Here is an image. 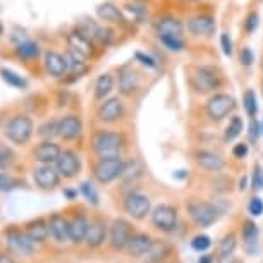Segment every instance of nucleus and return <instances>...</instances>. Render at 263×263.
<instances>
[{"label":"nucleus","instance_id":"5fc2aeb1","mask_svg":"<svg viewBox=\"0 0 263 263\" xmlns=\"http://www.w3.org/2000/svg\"><path fill=\"white\" fill-rule=\"evenodd\" d=\"M64 193V196L67 198V200H76V196H78V191L76 190H69V187H66V190L62 191Z\"/></svg>","mask_w":263,"mask_h":263},{"label":"nucleus","instance_id":"20e7f679","mask_svg":"<svg viewBox=\"0 0 263 263\" xmlns=\"http://www.w3.org/2000/svg\"><path fill=\"white\" fill-rule=\"evenodd\" d=\"M186 210L190 213L191 220L198 227H210L220 217V210L213 203L205 200H196V198H193V200L186 203Z\"/></svg>","mask_w":263,"mask_h":263},{"label":"nucleus","instance_id":"f257e3e1","mask_svg":"<svg viewBox=\"0 0 263 263\" xmlns=\"http://www.w3.org/2000/svg\"><path fill=\"white\" fill-rule=\"evenodd\" d=\"M91 146L98 158L121 157L122 148H124V138L121 133L100 129V131H97L95 136H93Z\"/></svg>","mask_w":263,"mask_h":263},{"label":"nucleus","instance_id":"b1692460","mask_svg":"<svg viewBox=\"0 0 263 263\" xmlns=\"http://www.w3.org/2000/svg\"><path fill=\"white\" fill-rule=\"evenodd\" d=\"M45 69L53 78L66 76V72L69 71L66 55H62V53H59V52H53V50L47 52L45 53Z\"/></svg>","mask_w":263,"mask_h":263},{"label":"nucleus","instance_id":"864d4df0","mask_svg":"<svg viewBox=\"0 0 263 263\" xmlns=\"http://www.w3.org/2000/svg\"><path fill=\"white\" fill-rule=\"evenodd\" d=\"M136 57H138V59H143V64H145V66H150V67H155V66H157V64L153 62V59H150L148 55L145 57L143 53H136Z\"/></svg>","mask_w":263,"mask_h":263},{"label":"nucleus","instance_id":"a18cd8bd","mask_svg":"<svg viewBox=\"0 0 263 263\" xmlns=\"http://www.w3.org/2000/svg\"><path fill=\"white\" fill-rule=\"evenodd\" d=\"M14 162V153L7 146H0V168H7Z\"/></svg>","mask_w":263,"mask_h":263},{"label":"nucleus","instance_id":"09e8293b","mask_svg":"<svg viewBox=\"0 0 263 263\" xmlns=\"http://www.w3.org/2000/svg\"><path fill=\"white\" fill-rule=\"evenodd\" d=\"M220 45H222V52H224L227 57H231L232 55V42H231V36L227 33L220 34Z\"/></svg>","mask_w":263,"mask_h":263},{"label":"nucleus","instance_id":"49530a36","mask_svg":"<svg viewBox=\"0 0 263 263\" xmlns=\"http://www.w3.org/2000/svg\"><path fill=\"white\" fill-rule=\"evenodd\" d=\"M14 179L9 174H6V172H0V191H4V193H7V191H11L12 187H14Z\"/></svg>","mask_w":263,"mask_h":263},{"label":"nucleus","instance_id":"a211bd4d","mask_svg":"<svg viewBox=\"0 0 263 263\" xmlns=\"http://www.w3.org/2000/svg\"><path fill=\"white\" fill-rule=\"evenodd\" d=\"M195 162L208 172H220L226 167L224 158L212 150H198L195 153Z\"/></svg>","mask_w":263,"mask_h":263},{"label":"nucleus","instance_id":"4468645a","mask_svg":"<svg viewBox=\"0 0 263 263\" xmlns=\"http://www.w3.org/2000/svg\"><path fill=\"white\" fill-rule=\"evenodd\" d=\"M186 28L193 36L206 38V36H212L213 31H215V19L212 16H208V14H196V16L187 19Z\"/></svg>","mask_w":263,"mask_h":263},{"label":"nucleus","instance_id":"412c9836","mask_svg":"<svg viewBox=\"0 0 263 263\" xmlns=\"http://www.w3.org/2000/svg\"><path fill=\"white\" fill-rule=\"evenodd\" d=\"M107 234H108V227L103 220L97 218V220H91L90 222V227H88V234H86V242L88 248L95 250V248H100L103 242L107 239Z\"/></svg>","mask_w":263,"mask_h":263},{"label":"nucleus","instance_id":"c85d7f7f","mask_svg":"<svg viewBox=\"0 0 263 263\" xmlns=\"http://www.w3.org/2000/svg\"><path fill=\"white\" fill-rule=\"evenodd\" d=\"M236 246H237L236 234H234V232H229V234H226L220 239V242H218L217 256L220 258V260H227V258H231L232 253L236 251Z\"/></svg>","mask_w":263,"mask_h":263},{"label":"nucleus","instance_id":"603ef678","mask_svg":"<svg viewBox=\"0 0 263 263\" xmlns=\"http://www.w3.org/2000/svg\"><path fill=\"white\" fill-rule=\"evenodd\" d=\"M258 136H260V126H258V122L255 121V117H253L251 121V127H250V140L251 141H256Z\"/></svg>","mask_w":263,"mask_h":263},{"label":"nucleus","instance_id":"2eb2a0df","mask_svg":"<svg viewBox=\"0 0 263 263\" xmlns=\"http://www.w3.org/2000/svg\"><path fill=\"white\" fill-rule=\"evenodd\" d=\"M67 47H69V52H72L74 55H78L79 59H83V61L90 59L93 53L91 40L88 38L86 34H83L79 29L67 34Z\"/></svg>","mask_w":263,"mask_h":263},{"label":"nucleus","instance_id":"473e14b6","mask_svg":"<svg viewBox=\"0 0 263 263\" xmlns=\"http://www.w3.org/2000/svg\"><path fill=\"white\" fill-rule=\"evenodd\" d=\"M148 260L152 263H160L163 258L168 256V246L163 241H153L150 251L146 253Z\"/></svg>","mask_w":263,"mask_h":263},{"label":"nucleus","instance_id":"79ce46f5","mask_svg":"<svg viewBox=\"0 0 263 263\" xmlns=\"http://www.w3.org/2000/svg\"><path fill=\"white\" fill-rule=\"evenodd\" d=\"M258 19H260V16H258L256 11H251L250 14L246 16V19L242 21V28H245V31L248 34H251L253 31H256L258 28Z\"/></svg>","mask_w":263,"mask_h":263},{"label":"nucleus","instance_id":"9d476101","mask_svg":"<svg viewBox=\"0 0 263 263\" xmlns=\"http://www.w3.org/2000/svg\"><path fill=\"white\" fill-rule=\"evenodd\" d=\"M133 234H135L133 226L124 218H117V220L112 222L110 229H108V241H110V246L114 250L121 251L127 248V242L133 237Z\"/></svg>","mask_w":263,"mask_h":263},{"label":"nucleus","instance_id":"052dcab7","mask_svg":"<svg viewBox=\"0 0 263 263\" xmlns=\"http://www.w3.org/2000/svg\"><path fill=\"white\" fill-rule=\"evenodd\" d=\"M260 67H261V72H263V57H261V61H260Z\"/></svg>","mask_w":263,"mask_h":263},{"label":"nucleus","instance_id":"6e6552de","mask_svg":"<svg viewBox=\"0 0 263 263\" xmlns=\"http://www.w3.org/2000/svg\"><path fill=\"white\" fill-rule=\"evenodd\" d=\"M152 224L160 232H172L177 227V208L168 205V203H160L150 212Z\"/></svg>","mask_w":263,"mask_h":263},{"label":"nucleus","instance_id":"bf43d9fd","mask_svg":"<svg viewBox=\"0 0 263 263\" xmlns=\"http://www.w3.org/2000/svg\"><path fill=\"white\" fill-rule=\"evenodd\" d=\"M2 31H4V24H2V21H0V34H2Z\"/></svg>","mask_w":263,"mask_h":263},{"label":"nucleus","instance_id":"c9c22d12","mask_svg":"<svg viewBox=\"0 0 263 263\" xmlns=\"http://www.w3.org/2000/svg\"><path fill=\"white\" fill-rule=\"evenodd\" d=\"M242 107L248 114V117H256L258 112V103H256V95L253 90H246V93L242 95Z\"/></svg>","mask_w":263,"mask_h":263},{"label":"nucleus","instance_id":"4be33fe9","mask_svg":"<svg viewBox=\"0 0 263 263\" xmlns=\"http://www.w3.org/2000/svg\"><path fill=\"white\" fill-rule=\"evenodd\" d=\"M152 245H153V239L150 234H146V232H136V234H133V237L129 239L126 250L129 253V256L140 258V256H145L146 253L150 251Z\"/></svg>","mask_w":263,"mask_h":263},{"label":"nucleus","instance_id":"1a4fd4ad","mask_svg":"<svg viewBox=\"0 0 263 263\" xmlns=\"http://www.w3.org/2000/svg\"><path fill=\"white\" fill-rule=\"evenodd\" d=\"M124 212L127 213L129 217H133L135 220H143L146 218L148 213L152 212V201L150 198L143 193H129L124 200Z\"/></svg>","mask_w":263,"mask_h":263},{"label":"nucleus","instance_id":"aec40b11","mask_svg":"<svg viewBox=\"0 0 263 263\" xmlns=\"http://www.w3.org/2000/svg\"><path fill=\"white\" fill-rule=\"evenodd\" d=\"M155 31L158 36H181L184 34V24L174 16H163L155 23Z\"/></svg>","mask_w":263,"mask_h":263},{"label":"nucleus","instance_id":"0eeeda50","mask_svg":"<svg viewBox=\"0 0 263 263\" xmlns=\"http://www.w3.org/2000/svg\"><path fill=\"white\" fill-rule=\"evenodd\" d=\"M4 241H6V246L9 250L19 256H31L34 253V248H36V242H33L26 232L16 229V227H11V229L4 232Z\"/></svg>","mask_w":263,"mask_h":263},{"label":"nucleus","instance_id":"c756f323","mask_svg":"<svg viewBox=\"0 0 263 263\" xmlns=\"http://www.w3.org/2000/svg\"><path fill=\"white\" fill-rule=\"evenodd\" d=\"M124 16H126V19H129V21L143 23L148 16V11L141 2L126 4V6H124Z\"/></svg>","mask_w":263,"mask_h":263},{"label":"nucleus","instance_id":"c03bdc74","mask_svg":"<svg viewBox=\"0 0 263 263\" xmlns=\"http://www.w3.org/2000/svg\"><path fill=\"white\" fill-rule=\"evenodd\" d=\"M251 186L255 191L263 190V168L260 165L253 167V176H251Z\"/></svg>","mask_w":263,"mask_h":263},{"label":"nucleus","instance_id":"4d7b16f0","mask_svg":"<svg viewBox=\"0 0 263 263\" xmlns=\"http://www.w3.org/2000/svg\"><path fill=\"white\" fill-rule=\"evenodd\" d=\"M198 263H213V258L210 255H203L200 260H198Z\"/></svg>","mask_w":263,"mask_h":263},{"label":"nucleus","instance_id":"423d86ee","mask_svg":"<svg viewBox=\"0 0 263 263\" xmlns=\"http://www.w3.org/2000/svg\"><path fill=\"white\" fill-rule=\"evenodd\" d=\"M191 84L198 93H212L222 86V76L217 72L215 67L201 66L191 76Z\"/></svg>","mask_w":263,"mask_h":263},{"label":"nucleus","instance_id":"7ed1b4c3","mask_svg":"<svg viewBox=\"0 0 263 263\" xmlns=\"http://www.w3.org/2000/svg\"><path fill=\"white\" fill-rule=\"evenodd\" d=\"M236 98L229 93H213L205 103L206 117L212 122H220L236 110Z\"/></svg>","mask_w":263,"mask_h":263},{"label":"nucleus","instance_id":"2f4dec72","mask_svg":"<svg viewBox=\"0 0 263 263\" xmlns=\"http://www.w3.org/2000/svg\"><path fill=\"white\" fill-rule=\"evenodd\" d=\"M242 127H245V124H242V119L239 116H232L229 124H227L226 127V133H224V140L229 143V141H234L237 136L242 133Z\"/></svg>","mask_w":263,"mask_h":263},{"label":"nucleus","instance_id":"6ab92c4d","mask_svg":"<svg viewBox=\"0 0 263 263\" xmlns=\"http://www.w3.org/2000/svg\"><path fill=\"white\" fill-rule=\"evenodd\" d=\"M48 231H50V237L59 245L71 241V237H69V220L66 217L59 215V213H53L48 218Z\"/></svg>","mask_w":263,"mask_h":263},{"label":"nucleus","instance_id":"680f3d73","mask_svg":"<svg viewBox=\"0 0 263 263\" xmlns=\"http://www.w3.org/2000/svg\"><path fill=\"white\" fill-rule=\"evenodd\" d=\"M184 2H200V0H184Z\"/></svg>","mask_w":263,"mask_h":263},{"label":"nucleus","instance_id":"ddd939ff","mask_svg":"<svg viewBox=\"0 0 263 263\" xmlns=\"http://www.w3.org/2000/svg\"><path fill=\"white\" fill-rule=\"evenodd\" d=\"M59 174L66 179H72L81 172V158L74 150H62L61 157L55 162Z\"/></svg>","mask_w":263,"mask_h":263},{"label":"nucleus","instance_id":"de8ad7c7","mask_svg":"<svg viewBox=\"0 0 263 263\" xmlns=\"http://www.w3.org/2000/svg\"><path fill=\"white\" fill-rule=\"evenodd\" d=\"M239 61H241V66H245V67H250L251 64H253V61H255V59H253V52L248 47H242L241 48Z\"/></svg>","mask_w":263,"mask_h":263},{"label":"nucleus","instance_id":"7c9ffc66","mask_svg":"<svg viewBox=\"0 0 263 263\" xmlns=\"http://www.w3.org/2000/svg\"><path fill=\"white\" fill-rule=\"evenodd\" d=\"M241 234H242V241H245L248 246H253V245H256L260 231H258V226L253 220H245L241 227Z\"/></svg>","mask_w":263,"mask_h":263},{"label":"nucleus","instance_id":"6e6d98bb","mask_svg":"<svg viewBox=\"0 0 263 263\" xmlns=\"http://www.w3.org/2000/svg\"><path fill=\"white\" fill-rule=\"evenodd\" d=\"M0 263H16L9 253H0Z\"/></svg>","mask_w":263,"mask_h":263},{"label":"nucleus","instance_id":"e433bc0d","mask_svg":"<svg viewBox=\"0 0 263 263\" xmlns=\"http://www.w3.org/2000/svg\"><path fill=\"white\" fill-rule=\"evenodd\" d=\"M16 53L21 59H33L40 53V48L36 43H33V42H21L16 47Z\"/></svg>","mask_w":263,"mask_h":263},{"label":"nucleus","instance_id":"f03ea898","mask_svg":"<svg viewBox=\"0 0 263 263\" xmlns=\"http://www.w3.org/2000/svg\"><path fill=\"white\" fill-rule=\"evenodd\" d=\"M126 162L121 157H112V158H98V162L93 165V177L98 184L107 186L110 182L121 179Z\"/></svg>","mask_w":263,"mask_h":263},{"label":"nucleus","instance_id":"f3484780","mask_svg":"<svg viewBox=\"0 0 263 263\" xmlns=\"http://www.w3.org/2000/svg\"><path fill=\"white\" fill-rule=\"evenodd\" d=\"M83 122L78 116H64L59 119V136L66 141H74L81 136Z\"/></svg>","mask_w":263,"mask_h":263},{"label":"nucleus","instance_id":"393cba45","mask_svg":"<svg viewBox=\"0 0 263 263\" xmlns=\"http://www.w3.org/2000/svg\"><path fill=\"white\" fill-rule=\"evenodd\" d=\"M138 88H140V78L138 74L129 67L121 69L119 72V91L124 97H131Z\"/></svg>","mask_w":263,"mask_h":263},{"label":"nucleus","instance_id":"f704fd0d","mask_svg":"<svg viewBox=\"0 0 263 263\" xmlns=\"http://www.w3.org/2000/svg\"><path fill=\"white\" fill-rule=\"evenodd\" d=\"M79 193H81V195L84 196V200H86L88 203H91L93 206H97L98 203H100V196H98L95 186H93L90 181H84L79 184Z\"/></svg>","mask_w":263,"mask_h":263},{"label":"nucleus","instance_id":"72a5a7b5","mask_svg":"<svg viewBox=\"0 0 263 263\" xmlns=\"http://www.w3.org/2000/svg\"><path fill=\"white\" fill-rule=\"evenodd\" d=\"M0 76H2V79L7 84H11V86H14V88H19V90L26 88V84H28L26 79H24L23 76H19L17 72L11 71V69H0Z\"/></svg>","mask_w":263,"mask_h":263},{"label":"nucleus","instance_id":"8fccbe9b","mask_svg":"<svg viewBox=\"0 0 263 263\" xmlns=\"http://www.w3.org/2000/svg\"><path fill=\"white\" fill-rule=\"evenodd\" d=\"M248 152H250V148H248L246 143H236L232 146V157L234 158H245L248 155Z\"/></svg>","mask_w":263,"mask_h":263},{"label":"nucleus","instance_id":"3c124183","mask_svg":"<svg viewBox=\"0 0 263 263\" xmlns=\"http://www.w3.org/2000/svg\"><path fill=\"white\" fill-rule=\"evenodd\" d=\"M95 40H98L100 43H107L110 42L112 40V29H108V28H98V31H97V36H95Z\"/></svg>","mask_w":263,"mask_h":263},{"label":"nucleus","instance_id":"9b49d317","mask_svg":"<svg viewBox=\"0 0 263 263\" xmlns=\"http://www.w3.org/2000/svg\"><path fill=\"white\" fill-rule=\"evenodd\" d=\"M124 112H126V108H124V102L121 98L110 97V98L102 100V103L98 105L97 117H98V121L103 124H114V122L121 121L124 117Z\"/></svg>","mask_w":263,"mask_h":263},{"label":"nucleus","instance_id":"4c0bfd02","mask_svg":"<svg viewBox=\"0 0 263 263\" xmlns=\"http://www.w3.org/2000/svg\"><path fill=\"white\" fill-rule=\"evenodd\" d=\"M158 40H160L162 45L171 52H182L186 47L184 40L181 36H158Z\"/></svg>","mask_w":263,"mask_h":263},{"label":"nucleus","instance_id":"bb28decb","mask_svg":"<svg viewBox=\"0 0 263 263\" xmlns=\"http://www.w3.org/2000/svg\"><path fill=\"white\" fill-rule=\"evenodd\" d=\"M97 16L105 23H110V24H124L126 21V16H124L122 11L114 6L110 2H105V4H100L97 7Z\"/></svg>","mask_w":263,"mask_h":263},{"label":"nucleus","instance_id":"37998d69","mask_svg":"<svg viewBox=\"0 0 263 263\" xmlns=\"http://www.w3.org/2000/svg\"><path fill=\"white\" fill-rule=\"evenodd\" d=\"M248 212L253 217H260L263 215V200L260 196H253L250 200V205H248Z\"/></svg>","mask_w":263,"mask_h":263},{"label":"nucleus","instance_id":"13d9d810","mask_svg":"<svg viewBox=\"0 0 263 263\" xmlns=\"http://www.w3.org/2000/svg\"><path fill=\"white\" fill-rule=\"evenodd\" d=\"M246 187H248V177H242L239 181V191H245Z\"/></svg>","mask_w":263,"mask_h":263},{"label":"nucleus","instance_id":"5701e85b","mask_svg":"<svg viewBox=\"0 0 263 263\" xmlns=\"http://www.w3.org/2000/svg\"><path fill=\"white\" fill-rule=\"evenodd\" d=\"M88 227H90V220L86 218L84 213H78L69 220V237L74 245H81L86 239Z\"/></svg>","mask_w":263,"mask_h":263},{"label":"nucleus","instance_id":"0e129e2a","mask_svg":"<svg viewBox=\"0 0 263 263\" xmlns=\"http://www.w3.org/2000/svg\"><path fill=\"white\" fill-rule=\"evenodd\" d=\"M138 2H146V0H138Z\"/></svg>","mask_w":263,"mask_h":263},{"label":"nucleus","instance_id":"a878e982","mask_svg":"<svg viewBox=\"0 0 263 263\" xmlns=\"http://www.w3.org/2000/svg\"><path fill=\"white\" fill-rule=\"evenodd\" d=\"M24 232L28 234V237L33 242H45L48 237H50V231H48V220H43V218H36V220H31L26 224V229Z\"/></svg>","mask_w":263,"mask_h":263},{"label":"nucleus","instance_id":"dca6fc26","mask_svg":"<svg viewBox=\"0 0 263 263\" xmlns=\"http://www.w3.org/2000/svg\"><path fill=\"white\" fill-rule=\"evenodd\" d=\"M61 153H62V148L59 146L57 143H53L52 140H45L34 148L33 155H34V160L43 163V165H55Z\"/></svg>","mask_w":263,"mask_h":263},{"label":"nucleus","instance_id":"a19ab883","mask_svg":"<svg viewBox=\"0 0 263 263\" xmlns=\"http://www.w3.org/2000/svg\"><path fill=\"white\" fill-rule=\"evenodd\" d=\"M141 176V167L138 162H129L126 163V167H124V172H122V179L126 181H135L136 177Z\"/></svg>","mask_w":263,"mask_h":263},{"label":"nucleus","instance_id":"58836bf2","mask_svg":"<svg viewBox=\"0 0 263 263\" xmlns=\"http://www.w3.org/2000/svg\"><path fill=\"white\" fill-rule=\"evenodd\" d=\"M40 136L45 140H52L53 136H59V121H47L40 126Z\"/></svg>","mask_w":263,"mask_h":263},{"label":"nucleus","instance_id":"cd10ccee","mask_svg":"<svg viewBox=\"0 0 263 263\" xmlns=\"http://www.w3.org/2000/svg\"><path fill=\"white\" fill-rule=\"evenodd\" d=\"M114 90V76L110 72H103L98 76L95 83V98L97 100H105Z\"/></svg>","mask_w":263,"mask_h":263},{"label":"nucleus","instance_id":"ea45409f","mask_svg":"<svg viewBox=\"0 0 263 263\" xmlns=\"http://www.w3.org/2000/svg\"><path fill=\"white\" fill-rule=\"evenodd\" d=\"M212 246V239L206 234H198L191 239V248L196 253H205Z\"/></svg>","mask_w":263,"mask_h":263},{"label":"nucleus","instance_id":"f8f14e48","mask_svg":"<svg viewBox=\"0 0 263 263\" xmlns=\"http://www.w3.org/2000/svg\"><path fill=\"white\" fill-rule=\"evenodd\" d=\"M61 177L62 176L59 174L55 165H43L42 163V165L34 168V172H33V179L36 182V186L45 191L55 190V187L61 184Z\"/></svg>","mask_w":263,"mask_h":263},{"label":"nucleus","instance_id":"39448f33","mask_svg":"<svg viewBox=\"0 0 263 263\" xmlns=\"http://www.w3.org/2000/svg\"><path fill=\"white\" fill-rule=\"evenodd\" d=\"M33 121L28 116H14L6 126V138L14 145H26L33 135Z\"/></svg>","mask_w":263,"mask_h":263},{"label":"nucleus","instance_id":"e2e57ef3","mask_svg":"<svg viewBox=\"0 0 263 263\" xmlns=\"http://www.w3.org/2000/svg\"><path fill=\"white\" fill-rule=\"evenodd\" d=\"M261 93H263V79H261Z\"/></svg>","mask_w":263,"mask_h":263}]
</instances>
